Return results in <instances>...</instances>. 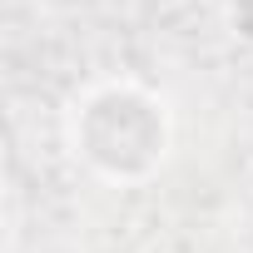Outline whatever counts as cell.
<instances>
[{"mask_svg": "<svg viewBox=\"0 0 253 253\" xmlns=\"http://www.w3.org/2000/svg\"><path fill=\"white\" fill-rule=\"evenodd\" d=\"M75 154H84L94 169L114 174V144H124V179L154 169L169 149V114L164 99H154L139 84H99L89 89L70 114Z\"/></svg>", "mask_w": 253, "mask_h": 253, "instance_id": "1", "label": "cell"}]
</instances>
